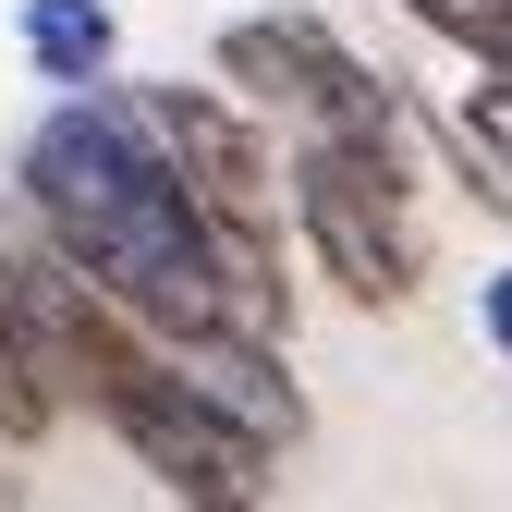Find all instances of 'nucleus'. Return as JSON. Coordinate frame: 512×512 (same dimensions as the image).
<instances>
[{"mask_svg": "<svg viewBox=\"0 0 512 512\" xmlns=\"http://www.w3.org/2000/svg\"><path fill=\"white\" fill-rule=\"evenodd\" d=\"M49 415H61V391H49V366L25 342V256L0 244V452H37Z\"/></svg>", "mask_w": 512, "mask_h": 512, "instance_id": "5", "label": "nucleus"}, {"mask_svg": "<svg viewBox=\"0 0 512 512\" xmlns=\"http://www.w3.org/2000/svg\"><path fill=\"white\" fill-rule=\"evenodd\" d=\"M220 74L244 98L293 110L305 135H403V98L378 86L317 13H244V25H220Z\"/></svg>", "mask_w": 512, "mask_h": 512, "instance_id": "3", "label": "nucleus"}, {"mask_svg": "<svg viewBox=\"0 0 512 512\" xmlns=\"http://www.w3.org/2000/svg\"><path fill=\"white\" fill-rule=\"evenodd\" d=\"M439 135L464 147V171H476V196L488 208H512V86H476L452 122H439Z\"/></svg>", "mask_w": 512, "mask_h": 512, "instance_id": "7", "label": "nucleus"}, {"mask_svg": "<svg viewBox=\"0 0 512 512\" xmlns=\"http://www.w3.org/2000/svg\"><path fill=\"white\" fill-rule=\"evenodd\" d=\"M476 330H488V342H500V354H512V269H500V281H488V293H476Z\"/></svg>", "mask_w": 512, "mask_h": 512, "instance_id": "9", "label": "nucleus"}, {"mask_svg": "<svg viewBox=\"0 0 512 512\" xmlns=\"http://www.w3.org/2000/svg\"><path fill=\"white\" fill-rule=\"evenodd\" d=\"M110 0H25V61H37V86H110Z\"/></svg>", "mask_w": 512, "mask_h": 512, "instance_id": "6", "label": "nucleus"}, {"mask_svg": "<svg viewBox=\"0 0 512 512\" xmlns=\"http://www.w3.org/2000/svg\"><path fill=\"white\" fill-rule=\"evenodd\" d=\"M403 13H415L427 37H452V49H476V61H488V49H500V25H512V0H403Z\"/></svg>", "mask_w": 512, "mask_h": 512, "instance_id": "8", "label": "nucleus"}, {"mask_svg": "<svg viewBox=\"0 0 512 512\" xmlns=\"http://www.w3.org/2000/svg\"><path fill=\"white\" fill-rule=\"evenodd\" d=\"M293 220L317 244L354 305L391 317L427 269V232H415V183H403V135H305L293 147Z\"/></svg>", "mask_w": 512, "mask_h": 512, "instance_id": "2", "label": "nucleus"}, {"mask_svg": "<svg viewBox=\"0 0 512 512\" xmlns=\"http://www.w3.org/2000/svg\"><path fill=\"white\" fill-rule=\"evenodd\" d=\"M25 208H37L49 256H74L135 330H159V342L232 330L208 220H196V196H183V171H171V147L147 135L135 98L61 86V110L25 135Z\"/></svg>", "mask_w": 512, "mask_h": 512, "instance_id": "1", "label": "nucleus"}, {"mask_svg": "<svg viewBox=\"0 0 512 512\" xmlns=\"http://www.w3.org/2000/svg\"><path fill=\"white\" fill-rule=\"evenodd\" d=\"M183 366V391H208L256 452H293L305 439V391L281 378V342H244V330H196V342H159Z\"/></svg>", "mask_w": 512, "mask_h": 512, "instance_id": "4", "label": "nucleus"}, {"mask_svg": "<svg viewBox=\"0 0 512 512\" xmlns=\"http://www.w3.org/2000/svg\"><path fill=\"white\" fill-rule=\"evenodd\" d=\"M488 74H500V86H512V25H500V49H488Z\"/></svg>", "mask_w": 512, "mask_h": 512, "instance_id": "10", "label": "nucleus"}]
</instances>
